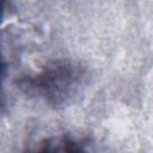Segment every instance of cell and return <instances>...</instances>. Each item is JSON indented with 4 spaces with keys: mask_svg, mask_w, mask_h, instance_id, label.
<instances>
[{
    "mask_svg": "<svg viewBox=\"0 0 153 153\" xmlns=\"http://www.w3.org/2000/svg\"><path fill=\"white\" fill-rule=\"evenodd\" d=\"M79 75L80 74L75 67L57 65L45 69L42 74L33 79V82L35 87L43 92L44 97L60 102L74 91Z\"/></svg>",
    "mask_w": 153,
    "mask_h": 153,
    "instance_id": "1",
    "label": "cell"
},
{
    "mask_svg": "<svg viewBox=\"0 0 153 153\" xmlns=\"http://www.w3.org/2000/svg\"><path fill=\"white\" fill-rule=\"evenodd\" d=\"M41 151H65V152H79L82 151L84 148L80 147V143L66 137V136H60V137H51L48 139L43 142V147L39 148Z\"/></svg>",
    "mask_w": 153,
    "mask_h": 153,
    "instance_id": "2",
    "label": "cell"
}]
</instances>
